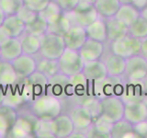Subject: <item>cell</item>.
<instances>
[{"mask_svg": "<svg viewBox=\"0 0 147 138\" xmlns=\"http://www.w3.org/2000/svg\"><path fill=\"white\" fill-rule=\"evenodd\" d=\"M28 110L41 120H53L63 112V100L46 93L27 105Z\"/></svg>", "mask_w": 147, "mask_h": 138, "instance_id": "obj_1", "label": "cell"}, {"mask_svg": "<svg viewBox=\"0 0 147 138\" xmlns=\"http://www.w3.org/2000/svg\"><path fill=\"white\" fill-rule=\"evenodd\" d=\"M123 76H108L104 79L90 82L91 95L102 99L103 98L109 96L121 97L123 93L125 80L122 79Z\"/></svg>", "mask_w": 147, "mask_h": 138, "instance_id": "obj_2", "label": "cell"}, {"mask_svg": "<svg viewBox=\"0 0 147 138\" xmlns=\"http://www.w3.org/2000/svg\"><path fill=\"white\" fill-rule=\"evenodd\" d=\"M20 81L28 104L47 93L49 77L38 70L32 73L28 77L20 79Z\"/></svg>", "mask_w": 147, "mask_h": 138, "instance_id": "obj_3", "label": "cell"}, {"mask_svg": "<svg viewBox=\"0 0 147 138\" xmlns=\"http://www.w3.org/2000/svg\"><path fill=\"white\" fill-rule=\"evenodd\" d=\"M40 46L39 54L41 57L58 60L66 49L63 36L46 32L40 37Z\"/></svg>", "mask_w": 147, "mask_h": 138, "instance_id": "obj_4", "label": "cell"}, {"mask_svg": "<svg viewBox=\"0 0 147 138\" xmlns=\"http://www.w3.org/2000/svg\"><path fill=\"white\" fill-rule=\"evenodd\" d=\"M38 118L29 110L27 113L18 114V118L9 131L7 137L11 138H31L35 137V125Z\"/></svg>", "mask_w": 147, "mask_h": 138, "instance_id": "obj_5", "label": "cell"}, {"mask_svg": "<svg viewBox=\"0 0 147 138\" xmlns=\"http://www.w3.org/2000/svg\"><path fill=\"white\" fill-rule=\"evenodd\" d=\"M111 53L123 58H129L136 54H140L141 40L130 35L129 33L119 37L110 41Z\"/></svg>", "mask_w": 147, "mask_h": 138, "instance_id": "obj_6", "label": "cell"}, {"mask_svg": "<svg viewBox=\"0 0 147 138\" xmlns=\"http://www.w3.org/2000/svg\"><path fill=\"white\" fill-rule=\"evenodd\" d=\"M58 62L60 73L69 77L82 73L85 64L77 50L68 48L64 50L63 54L58 59Z\"/></svg>", "mask_w": 147, "mask_h": 138, "instance_id": "obj_7", "label": "cell"}, {"mask_svg": "<svg viewBox=\"0 0 147 138\" xmlns=\"http://www.w3.org/2000/svg\"><path fill=\"white\" fill-rule=\"evenodd\" d=\"M65 15L72 25H79L82 27L88 26L99 17L93 4L81 2L72 11L65 12Z\"/></svg>", "mask_w": 147, "mask_h": 138, "instance_id": "obj_8", "label": "cell"}, {"mask_svg": "<svg viewBox=\"0 0 147 138\" xmlns=\"http://www.w3.org/2000/svg\"><path fill=\"white\" fill-rule=\"evenodd\" d=\"M102 112L100 117L106 121L114 123L123 119L125 103L121 97L109 96L101 99Z\"/></svg>", "mask_w": 147, "mask_h": 138, "instance_id": "obj_9", "label": "cell"}, {"mask_svg": "<svg viewBox=\"0 0 147 138\" xmlns=\"http://www.w3.org/2000/svg\"><path fill=\"white\" fill-rule=\"evenodd\" d=\"M47 93L61 100L70 99L72 97L70 77L60 72L49 77Z\"/></svg>", "mask_w": 147, "mask_h": 138, "instance_id": "obj_10", "label": "cell"}, {"mask_svg": "<svg viewBox=\"0 0 147 138\" xmlns=\"http://www.w3.org/2000/svg\"><path fill=\"white\" fill-rule=\"evenodd\" d=\"M123 76L128 80H144L147 77V59L141 54L126 58Z\"/></svg>", "mask_w": 147, "mask_h": 138, "instance_id": "obj_11", "label": "cell"}, {"mask_svg": "<svg viewBox=\"0 0 147 138\" xmlns=\"http://www.w3.org/2000/svg\"><path fill=\"white\" fill-rule=\"evenodd\" d=\"M27 104L28 102L25 98L20 79H18L15 84L6 87L4 99L2 101L3 106L18 110Z\"/></svg>", "mask_w": 147, "mask_h": 138, "instance_id": "obj_12", "label": "cell"}, {"mask_svg": "<svg viewBox=\"0 0 147 138\" xmlns=\"http://www.w3.org/2000/svg\"><path fill=\"white\" fill-rule=\"evenodd\" d=\"M123 119L131 124H136L147 120V106L144 101L141 99L126 102Z\"/></svg>", "mask_w": 147, "mask_h": 138, "instance_id": "obj_13", "label": "cell"}, {"mask_svg": "<svg viewBox=\"0 0 147 138\" xmlns=\"http://www.w3.org/2000/svg\"><path fill=\"white\" fill-rule=\"evenodd\" d=\"M70 84L72 91L71 99L78 101V104H80L88 96H91L90 82L83 73L70 76Z\"/></svg>", "mask_w": 147, "mask_h": 138, "instance_id": "obj_14", "label": "cell"}, {"mask_svg": "<svg viewBox=\"0 0 147 138\" xmlns=\"http://www.w3.org/2000/svg\"><path fill=\"white\" fill-rule=\"evenodd\" d=\"M11 64L18 79L26 78L37 70V59L34 55L22 53L12 61Z\"/></svg>", "mask_w": 147, "mask_h": 138, "instance_id": "obj_15", "label": "cell"}, {"mask_svg": "<svg viewBox=\"0 0 147 138\" xmlns=\"http://www.w3.org/2000/svg\"><path fill=\"white\" fill-rule=\"evenodd\" d=\"M75 125V130L86 131L93 124V117L90 112L86 107L81 104L75 106L70 112H68Z\"/></svg>", "mask_w": 147, "mask_h": 138, "instance_id": "obj_16", "label": "cell"}, {"mask_svg": "<svg viewBox=\"0 0 147 138\" xmlns=\"http://www.w3.org/2000/svg\"><path fill=\"white\" fill-rule=\"evenodd\" d=\"M105 51V43L93 39L87 38L85 43L78 50L84 62L96 61L102 57Z\"/></svg>", "mask_w": 147, "mask_h": 138, "instance_id": "obj_17", "label": "cell"}, {"mask_svg": "<svg viewBox=\"0 0 147 138\" xmlns=\"http://www.w3.org/2000/svg\"><path fill=\"white\" fill-rule=\"evenodd\" d=\"M65 46L68 49L79 50L87 39L85 27L79 25H72L66 33L63 35Z\"/></svg>", "mask_w": 147, "mask_h": 138, "instance_id": "obj_18", "label": "cell"}, {"mask_svg": "<svg viewBox=\"0 0 147 138\" xmlns=\"http://www.w3.org/2000/svg\"><path fill=\"white\" fill-rule=\"evenodd\" d=\"M82 73L87 78V80L91 83L102 80L106 76H108L105 63L104 61H101L100 59L96 60V61L85 62Z\"/></svg>", "mask_w": 147, "mask_h": 138, "instance_id": "obj_19", "label": "cell"}, {"mask_svg": "<svg viewBox=\"0 0 147 138\" xmlns=\"http://www.w3.org/2000/svg\"><path fill=\"white\" fill-rule=\"evenodd\" d=\"M56 138H68L75 131V125L68 113H61L53 120Z\"/></svg>", "mask_w": 147, "mask_h": 138, "instance_id": "obj_20", "label": "cell"}, {"mask_svg": "<svg viewBox=\"0 0 147 138\" xmlns=\"http://www.w3.org/2000/svg\"><path fill=\"white\" fill-rule=\"evenodd\" d=\"M1 60L5 62L11 63L18 58L22 53V47L20 38H9L3 44L0 45Z\"/></svg>", "mask_w": 147, "mask_h": 138, "instance_id": "obj_21", "label": "cell"}, {"mask_svg": "<svg viewBox=\"0 0 147 138\" xmlns=\"http://www.w3.org/2000/svg\"><path fill=\"white\" fill-rule=\"evenodd\" d=\"M18 112L17 110L0 106V138H6L18 118Z\"/></svg>", "mask_w": 147, "mask_h": 138, "instance_id": "obj_22", "label": "cell"}, {"mask_svg": "<svg viewBox=\"0 0 147 138\" xmlns=\"http://www.w3.org/2000/svg\"><path fill=\"white\" fill-rule=\"evenodd\" d=\"M1 26L10 38H20L25 32L26 24L17 15H9L6 16Z\"/></svg>", "mask_w": 147, "mask_h": 138, "instance_id": "obj_23", "label": "cell"}, {"mask_svg": "<svg viewBox=\"0 0 147 138\" xmlns=\"http://www.w3.org/2000/svg\"><path fill=\"white\" fill-rule=\"evenodd\" d=\"M87 38L93 39L96 41L106 43L108 41V33H107V25L106 20L98 17L95 21H93L88 26L85 27Z\"/></svg>", "mask_w": 147, "mask_h": 138, "instance_id": "obj_24", "label": "cell"}, {"mask_svg": "<svg viewBox=\"0 0 147 138\" xmlns=\"http://www.w3.org/2000/svg\"><path fill=\"white\" fill-rule=\"evenodd\" d=\"M140 16L141 10L132 4H121L114 18L122 22L127 27H130Z\"/></svg>", "mask_w": 147, "mask_h": 138, "instance_id": "obj_25", "label": "cell"}, {"mask_svg": "<svg viewBox=\"0 0 147 138\" xmlns=\"http://www.w3.org/2000/svg\"><path fill=\"white\" fill-rule=\"evenodd\" d=\"M106 68H107L108 76H123L125 71L126 59L114 53H110L104 60Z\"/></svg>", "mask_w": 147, "mask_h": 138, "instance_id": "obj_26", "label": "cell"}, {"mask_svg": "<svg viewBox=\"0 0 147 138\" xmlns=\"http://www.w3.org/2000/svg\"><path fill=\"white\" fill-rule=\"evenodd\" d=\"M121 5L119 0H96L94 3L98 16L105 20L114 17Z\"/></svg>", "mask_w": 147, "mask_h": 138, "instance_id": "obj_27", "label": "cell"}, {"mask_svg": "<svg viewBox=\"0 0 147 138\" xmlns=\"http://www.w3.org/2000/svg\"><path fill=\"white\" fill-rule=\"evenodd\" d=\"M20 40L23 53L29 55H36L39 53L40 46V39L39 36L24 32L20 37Z\"/></svg>", "mask_w": 147, "mask_h": 138, "instance_id": "obj_28", "label": "cell"}, {"mask_svg": "<svg viewBox=\"0 0 147 138\" xmlns=\"http://www.w3.org/2000/svg\"><path fill=\"white\" fill-rule=\"evenodd\" d=\"M111 138H125V137H139L133 130V124L121 119L113 123L111 130Z\"/></svg>", "mask_w": 147, "mask_h": 138, "instance_id": "obj_29", "label": "cell"}, {"mask_svg": "<svg viewBox=\"0 0 147 138\" xmlns=\"http://www.w3.org/2000/svg\"><path fill=\"white\" fill-rule=\"evenodd\" d=\"M18 77L11 63L0 61V87H6L18 82Z\"/></svg>", "mask_w": 147, "mask_h": 138, "instance_id": "obj_30", "label": "cell"}, {"mask_svg": "<svg viewBox=\"0 0 147 138\" xmlns=\"http://www.w3.org/2000/svg\"><path fill=\"white\" fill-rule=\"evenodd\" d=\"M106 25H107L108 41L109 43L116 40L119 37L127 34L129 31V27L124 25L122 22L118 20L114 17L107 18L106 20Z\"/></svg>", "mask_w": 147, "mask_h": 138, "instance_id": "obj_31", "label": "cell"}, {"mask_svg": "<svg viewBox=\"0 0 147 138\" xmlns=\"http://www.w3.org/2000/svg\"><path fill=\"white\" fill-rule=\"evenodd\" d=\"M48 31V22L44 18L41 17L38 13L33 20L27 23L25 27V32L29 34L40 37Z\"/></svg>", "mask_w": 147, "mask_h": 138, "instance_id": "obj_32", "label": "cell"}, {"mask_svg": "<svg viewBox=\"0 0 147 138\" xmlns=\"http://www.w3.org/2000/svg\"><path fill=\"white\" fill-rule=\"evenodd\" d=\"M37 70L43 73L48 77L56 75L60 72L58 60L48 59L40 56V59H37Z\"/></svg>", "mask_w": 147, "mask_h": 138, "instance_id": "obj_33", "label": "cell"}, {"mask_svg": "<svg viewBox=\"0 0 147 138\" xmlns=\"http://www.w3.org/2000/svg\"><path fill=\"white\" fill-rule=\"evenodd\" d=\"M34 136L38 138H56L54 135L53 120L38 119L35 125Z\"/></svg>", "mask_w": 147, "mask_h": 138, "instance_id": "obj_34", "label": "cell"}, {"mask_svg": "<svg viewBox=\"0 0 147 138\" xmlns=\"http://www.w3.org/2000/svg\"><path fill=\"white\" fill-rule=\"evenodd\" d=\"M71 26L72 24L70 20H69V18L65 15V13L63 12V15L59 17L56 20L48 24V32H52V33L63 36L66 33V31L70 29Z\"/></svg>", "mask_w": 147, "mask_h": 138, "instance_id": "obj_35", "label": "cell"}, {"mask_svg": "<svg viewBox=\"0 0 147 138\" xmlns=\"http://www.w3.org/2000/svg\"><path fill=\"white\" fill-rule=\"evenodd\" d=\"M39 14L42 18H45L46 21L48 22V24H50V23L56 20L59 17H61L63 14V11L56 2L52 0V1L48 4V6L46 7L42 11L39 12Z\"/></svg>", "mask_w": 147, "mask_h": 138, "instance_id": "obj_36", "label": "cell"}, {"mask_svg": "<svg viewBox=\"0 0 147 138\" xmlns=\"http://www.w3.org/2000/svg\"><path fill=\"white\" fill-rule=\"evenodd\" d=\"M128 33L140 40L147 37V20L140 16L129 27Z\"/></svg>", "mask_w": 147, "mask_h": 138, "instance_id": "obj_37", "label": "cell"}, {"mask_svg": "<svg viewBox=\"0 0 147 138\" xmlns=\"http://www.w3.org/2000/svg\"><path fill=\"white\" fill-rule=\"evenodd\" d=\"M113 123L106 121L100 116L96 118L92 124V129H93L95 135H98L101 137H111V130H112Z\"/></svg>", "mask_w": 147, "mask_h": 138, "instance_id": "obj_38", "label": "cell"}, {"mask_svg": "<svg viewBox=\"0 0 147 138\" xmlns=\"http://www.w3.org/2000/svg\"><path fill=\"white\" fill-rule=\"evenodd\" d=\"M84 107H86L89 110L93 120L98 118L101 115V112H102V106H101V99L96 98V97L91 95L86 98L84 100L80 103Z\"/></svg>", "mask_w": 147, "mask_h": 138, "instance_id": "obj_39", "label": "cell"}, {"mask_svg": "<svg viewBox=\"0 0 147 138\" xmlns=\"http://www.w3.org/2000/svg\"><path fill=\"white\" fill-rule=\"evenodd\" d=\"M23 6V0H0V8L6 16L16 15Z\"/></svg>", "mask_w": 147, "mask_h": 138, "instance_id": "obj_40", "label": "cell"}, {"mask_svg": "<svg viewBox=\"0 0 147 138\" xmlns=\"http://www.w3.org/2000/svg\"><path fill=\"white\" fill-rule=\"evenodd\" d=\"M52 0H23V5L30 10L39 13L48 6Z\"/></svg>", "mask_w": 147, "mask_h": 138, "instance_id": "obj_41", "label": "cell"}, {"mask_svg": "<svg viewBox=\"0 0 147 138\" xmlns=\"http://www.w3.org/2000/svg\"><path fill=\"white\" fill-rule=\"evenodd\" d=\"M37 14H38V13L30 10V9L26 7L24 5H23L22 7L18 11V13L16 14V15L18 18H20L21 20L24 21L25 24H27V23H30L31 20H34L35 17L37 16Z\"/></svg>", "mask_w": 147, "mask_h": 138, "instance_id": "obj_42", "label": "cell"}, {"mask_svg": "<svg viewBox=\"0 0 147 138\" xmlns=\"http://www.w3.org/2000/svg\"><path fill=\"white\" fill-rule=\"evenodd\" d=\"M53 1L59 5L64 13L72 11L79 4V0H53Z\"/></svg>", "mask_w": 147, "mask_h": 138, "instance_id": "obj_43", "label": "cell"}, {"mask_svg": "<svg viewBox=\"0 0 147 138\" xmlns=\"http://www.w3.org/2000/svg\"><path fill=\"white\" fill-rule=\"evenodd\" d=\"M133 130L139 137H147V120L133 124Z\"/></svg>", "mask_w": 147, "mask_h": 138, "instance_id": "obj_44", "label": "cell"}, {"mask_svg": "<svg viewBox=\"0 0 147 138\" xmlns=\"http://www.w3.org/2000/svg\"><path fill=\"white\" fill-rule=\"evenodd\" d=\"M140 54L147 59V37L144 39H141V51Z\"/></svg>", "mask_w": 147, "mask_h": 138, "instance_id": "obj_45", "label": "cell"}, {"mask_svg": "<svg viewBox=\"0 0 147 138\" xmlns=\"http://www.w3.org/2000/svg\"><path fill=\"white\" fill-rule=\"evenodd\" d=\"M131 4L139 10H142V8H144L147 6V0H132Z\"/></svg>", "mask_w": 147, "mask_h": 138, "instance_id": "obj_46", "label": "cell"}, {"mask_svg": "<svg viewBox=\"0 0 147 138\" xmlns=\"http://www.w3.org/2000/svg\"><path fill=\"white\" fill-rule=\"evenodd\" d=\"M10 37L7 35V33L4 30L2 26H0V45L3 44L7 40H8Z\"/></svg>", "mask_w": 147, "mask_h": 138, "instance_id": "obj_47", "label": "cell"}, {"mask_svg": "<svg viewBox=\"0 0 147 138\" xmlns=\"http://www.w3.org/2000/svg\"><path fill=\"white\" fill-rule=\"evenodd\" d=\"M5 89H4V87H0V106L2 105V101H3V99H4V96H5Z\"/></svg>", "mask_w": 147, "mask_h": 138, "instance_id": "obj_48", "label": "cell"}, {"mask_svg": "<svg viewBox=\"0 0 147 138\" xmlns=\"http://www.w3.org/2000/svg\"><path fill=\"white\" fill-rule=\"evenodd\" d=\"M141 16L147 20V6L141 10Z\"/></svg>", "mask_w": 147, "mask_h": 138, "instance_id": "obj_49", "label": "cell"}, {"mask_svg": "<svg viewBox=\"0 0 147 138\" xmlns=\"http://www.w3.org/2000/svg\"><path fill=\"white\" fill-rule=\"evenodd\" d=\"M5 18H6V15H5V13L3 12L2 9L0 8V26H1V25L3 24Z\"/></svg>", "mask_w": 147, "mask_h": 138, "instance_id": "obj_50", "label": "cell"}, {"mask_svg": "<svg viewBox=\"0 0 147 138\" xmlns=\"http://www.w3.org/2000/svg\"><path fill=\"white\" fill-rule=\"evenodd\" d=\"M96 0H79V2L81 3H87V4H93L95 3Z\"/></svg>", "mask_w": 147, "mask_h": 138, "instance_id": "obj_51", "label": "cell"}, {"mask_svg": "<svg viewBox=\"0 0 147 138\" xmlns=\"http://www.w3.org/2000/svg\"><path fill=\"white\" fill-rule=\"evenodd\" d=\"M121 4H131L132 0H119Z\"/></svg>", "mask_w": 147, "mask_h": 138, "instance_id": "obj_52", "label": "cell"}, {"mask_svg": "<svg viewBox=\"0 0 147 138\" xmlns=\"http://www.w3.org/2000/svg\"><path fill=\"white\" fill-rule=\"evenodd\" d=\"M145 102V104H146V106H147V93H146V95L144 96V99H142Z\"/></svg>", "mask_w": 147, "mask_h": 138, "instance_id": "obj_53", "label": "cell"}, {"mask_svg": "<svg viewBox=\"0 0 147 138\" xmlns=\"http://www.w3.org/2000/svg\"><path fill=\"white\" fill-rule=\"evenodd\" d=\"M0 61H1V52H0Z\"/></svg>", "mask_w": 147, "mask_h": 138, "instance_id": "obj_54", "label": "cell"}]
</instances>
